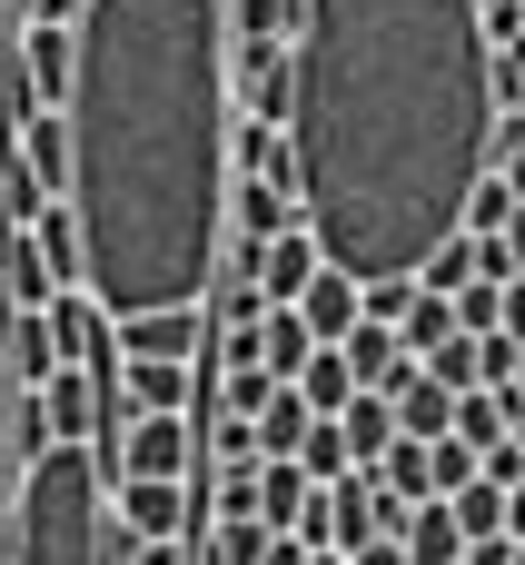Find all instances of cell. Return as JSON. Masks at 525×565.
<instances>
[{"label":"cell","mask_w":525,"mask_h":565,"mask_svg":"<svg viewBox=\"0 0 525 565\" xmlns=\"http://www.w3.org/2000/svg\"><path fill=\"white\" fill-rule=\"evenodd\" d=\"M10 565H109L119 526H109V467L89 447H40L10 487V526H0Z\"/></svg>","instance_id":"cell-3"},{"label":"cell","mask_w":525,"mask_h":565,"mask_svg":"<svg viewBox=\"0 0 525 565\" xmlns=\"http://www.w3.org/2000/svg\"><path fill=\"white\" fill-rule=\"evenodd\" d=\"M10 358H0V526H10V487H20V447H10Z\"/></svg>","instance_id":"cell-35"},{"label":"cell","mask_w":525,"mask_h":565,"mask_svg":"<svg viewBox=\"0 0 525 565\" xmlns=\"http://www.w3.org/2000/svg\"><path fill=\"white\" fill-rule=\"evenodd\" d=\"M298 507H308L298 457H258V526H298Z\"/></svg>","instance_id":"cell-28"},{"label":"cell","mask_w":525,"mask_h":565,"mask_svg":"<svg viewBox=\"0 0 525 565\" xmlns=\"http://www.w3.org/2000/svg\"><path fill=\"white\" fill-rule=\"evenodd\" d=\"M496 238H506V258H516V268H525V199H516V209H506V228H496Z\"/></svg>","instance_id":"cell-41"},{"label":"cell","mask_w":525,"mask_h":565,"mask_svg":"<svg viewBox=\"0 0 525 565\" xmlns=\"http://www.w3.org/2000/svg\"><path fill=\"white\" fill-rule=\"evenodd\" d=\"M288 387H298V397H308L318 417H338V407L357 397V377H347V358H338V348H308V367H298Z\"/></svg>","instance_id":"cell-27"},{"label":"cell","mask_w":525,"mask_h":565,"mask_svg":"<svg viewBox=\"0 0 525 565\" xmlns=\"http://www.w3.org/2000/svg\"><path fill=\"white\" fill-rule=\"evenodd\" d=\"M467 278H476V228H447V238L417 258V288H447V298H457Z\"/></svg>","instance_id":"cell-29"},{"label":"cell","mask_w":525,"mask_h":565,"mask_svg":"<svg viewBox=\"0 0 525 565\" xmlns=\"http://www.w3.org/2000/svg\"><path fill=\"white\" fill-rule=\"evenodd\" d=\"M328 348L347 358V377H357V387H397V377L417 367V358L397 348V328H377V318H357V328H347V338H328Z\"/></svg>","instance_id":"cell-14"},{"label":"cell","mask_w":525,"mask_h":565,"mask_svg":"<svg viewBox=\"0 0 525 565\" xmlns=\"http://www.w3.org/2000/svg\"><path fill=\"white\" fill-rule=\"evenodd\" d=\"M288 189L347 278H417L496 169V50L476 0H298Z\"/></svg>","instance_id":"cell-1"},{"label":"cell","mask_w":525,"mask_h":565,"mask_svg":"<svg viewBox=\"0 0 525 565\" xmlns=\"http://www.w3.org/2000/svg\"><path fill=\"white\" fill-rule=\"evenodd\" d=\"M0 565H10V556H0Z\"/></svg>","instance_id":"cell-47"},{"label":"cell","mask_w":525,"mask_h":565,"mask_svg":"<svg viewBox=\"0 0 525 565\" xmlns=\"http://www.w3.org/2000/svg\"><path fill=\"white\" fill-rule=\"evenodd\" d=\"M50 298H60V278H50L40 238L30 228H0V308H50Z\"/></svg>","instance_id":"cell-15"},{"label":"cell","mask_w":525,"mask_h":565,"mask_svg":"<svg viewBox=\"0 0 525 565\" xmlns=\"http://www.w3.org/2000/svg\"><path fill=\"white\" fill-rule=\"evenodd\" d=\"M496 179H506V189L525 199V139H516V149H496Z\"/></svg>","instance_id":"cell-40"},{"label":"cell","mask_w":525,"mask_h":565,"mask_svg":"<svg viewBox=\"0 0 525 565\" xmlns=\"http://www.w3.org/2000/svg\"><path fill=\"white\" fill-rule=\"evenodd\" d=\"M10 40H20V0H0V60H10Z\"/></svg>","instance_id":"cell-44"},{"label":"cell","mask_w":525,"mask_h":565,"mask_svg":"<svg viewBox=\"0 0 525 565\" xmlns=\"http://www.w3.org/2000/svg\"><path fill=\"white\" fill-rule=\"evenodd\" d=\"M288 30H298V0H228V60L288 50Z\"/></svg>","instance_id":"cell-17"},{"label":"cell","mask_w":525,"mask_h":565,"mask_svg":"<svg viewBox=\"0 0 525 565\" xmlns=\"http://www.w3.org/2000/svg\"><path fill=\"white\" fill-rule=\"evenodd\" d=\"M0 358H10V387H40V377L60 367L50 308H0Z\"/></svg>","instance_id":"cell-12"},{"label":"cell","mask_w":525,"mask_h":565,"mask_svg":"<svg viewBox=\"0 0 525 565\" xmlns=\"http://www.w3.org/2000/svg\"><path fill=\"white\" fill-rule=\"evenodd\" d=\"M347 565H407V546L397 536H367V546H347Z\"/></svg>","instance_id":"cell-39"},{"label":"cell","mask_w":525,"mask_h":565,"mask_svg":"<svg viewBox=\"0 0 525 565\" xmlns=\"http://www.w3.org/2000/svg\"><path fill=\"white\" fill-rule=\"evenodd\" d=\"M119 358H208V308H149V318H119Z\"/></svg>","instance_id":"cell-7"},{"label":"cell","mask_w":525,"mask_h":565,"mask_svg":"<svg viewBox=\"0 0 525 565\" xmlns=\"http://www.w3.org/2000/svg\"><path fill=\"white\" fill-rule=\"evenodd\" d=\"M447 516H457V536H506V487L496 477H467L447 497Z\"/></svg>","instance_id":"cell-30"},{"label":"cell","mask_w":525,"mask_h":565,"mask_svg":"<svg viewBox=\"0 0 525 565\" xmlns=\"http://www.w3.org/2000/svg\"><path fill=\"white\" fill-rule=\"evenodd\" d=\"M79 288L109 318L199 308L228 228V0H79L69 20Z\"/></svg>","instance_id":"cell-2"},{"label":"cell","mask_w":525,"mask_h":565,"mask_svg":"<svg viewBox=\"0 0 525 565\" xmlns=\"http://www.w3.org/2000/svg\"><path fill=\"white\" fill-rule=\"evenodd\" d=\"M20 20H79V0H20Z\"/></svg>","instance_id":"cell-42"},{"label":"cell","mask_w":525,"mask_h":565,"mask_svg":"<svg viewBox=\"0 0 525 565\" xmlns=\"http://www.w3.org/2000/svg\"><path fill=\"white\" fill-rule=\"evenodd\" d=\"M318 258H328V248H318L308 228H278V238H258V298H268V308H288V298L318 278Z\"/></svg>","instance_id":"cell-10"},{"label":"cell","mask_w":525,"mask_h":565,"mask_svg":"<svg viewBox=\"0 0 525 565\" xmlns=\"http://www.w3.org/2000/svg\"><path fill=\"white\" fill-rule=\"evenodd\" d=\"M109 526H119V546L189 536V526H208V497H199V477H109Z\"/></svg>","instance_id":"cell-4"},{"label":"cell","mask_w":525,"mask_h":565,"mask_svg":"<svg viewBox=\"0 0 525 565\" xmlns=\"http://www.w3.org/2000/svg\"><path fill=\"white\" fill-rule=\"evenodd\" d=\"M298 477H308V487H328V477H347V437H338V417H318V427L298 437Z\"/></svg>","instance_id":"cell-32"},{"label":"cell","mask_w":525,"mask_h":565,"mask_svg":"<svg viewBox=\"0 0 525 565\" xmlns=\"http://www.w3.org/2000/svg\"><path fill=\"white\" fill-rule=\"evenodd\" d=\"M30 238H40V258H50V278H60V288H79V209H69V199H50V209L30 218Z\"/></svg>","instance_id":"cell-25"},{"label":"cell","mask_w":525,"mask_h":565,"mask_svg":"<svg viewBox=\"0 0 525 565\" xmlns=\"http://www.w3.org/2000/svg\"><path fill=\"white\" fill-rule=\"evenodd\" d=\"M50 338H60V367H119V318L89 288H60L50 298Z\"/></svg>","instance_id":"cell-6"},{"label":"cell","mask_w":525,"mask_h":565,"mask_svg":"<svg viewBox=\"0 0 525 565\" xmlns=\"http://www.w3.org/2000/svg\"><path fill=\"white\" fill-rule=\"evenodd\" d=\"M50 199H60V189H50V179H40V169H30V159L0 139V228H30Z\"/></svg>","instance_id":"cell-24"},{"label":"cell","mask_w":525,"mask_h":565,"mask_svg":"<svg viewBox=\"0 0 525 565\" xmlns=\"http://www.w3.org/2000/svg\"><path fill=\"white\" fill-rule=\"evenodd\" d=\"M288 308H298V318H308V338L328 348V338H347V328H357V278H347L338 258H318V278H308Z\"/></svg>","instance_id":"cell-11"},{"label":"cell","mask_w":525,"mask_h":565,"mask_svg":"<svg viewBox=\"0 0 525 565\" xmlns=\"http://www.w3.org/2000/svg\"><path fill=\"white\" fill-rule=\"evenodd\" d=\"M10 149H20L50 189H69V119H60V109H30V119L10 129Z\"/></svg>","instance_id":"cell-22"},{"label":"cell","mask_w":525,"mask_h":565,"mask_svg":"<svg viewBox=\"0 0 525 565\" xmlns=\"http://www.w3.org/2000/svg\"><path fill=\"white\" fill-rule=\"evenodd\" d=\"M377 487H387V497H437V477H427V437H387Z\"/></svg>","instance_id":"cell-31"},{"label":"cell","mask_w":525,"mask_h":565,"mask_svg":"<svg viewBox=\"0 0 525 565\" xmlns=\"http://www.w3.org/2000/svg\"><path fill=\"white\" fill-rule=\"evenodd\" d=\"M427 477H437V497H457V487L476 477V447H467L457 427H447V437H427Z\"/></svg>","instance_id":"cell-33"},{"label":"cell","mask_w":525,"mask_h":565,"mask_svg":"<svg viewBox=\"0 0 525 565\" xmlns=\"http://www.w3.org/2000/svg\"><path fill=\"white\" fill-rule=\"evenodd\" d=\"M20 70H30V89L60 109V99H69V70H79V40H69V20H20Z\"/></svg>","instance_id":"cell-8"},{"label":"cell","mask_w":525,"mask_h":565,"mask_svg":"<svg viewBox=\"0 0 525 565\" xmlns=\"http://www.w3.org/2000/svg\"><path fill=\"white\" fill-rule=\"evenodd\" d=\"M437 338H457V298H447V288H407V308H397V348L427 358Z\"/></svg>","instance_id":"cell-23"},{"label":"cell","mask_w":525,"mask_h":565,"mask_svg":"<svg viewBox=\"0 0 525 565\" xmlns=\"http://www.w3.org/2000/svg\"><path fill=\"white\" fill-rule=\"evenodd\" d=\"M338 437H347V467H377V457H387V437H397L387 387H357V397L338 407Z\"/></svg>","instance_id":"cell-19"},{"label":"cell","mask_w":525,"mask_h":565,"mask_svg":"<svg viewBox=\"0 0 525 565\" xmlns=\"http://www.w3.org/2000/svg\"><path fill=\"white\" fill-rule=\"evenodd\" d=\"M109 397H119V367H50L40 377V417L69 447H99L109 437Z\"/></svg>","instance_id":"cell-5"},{"label":"cell","mask_w":525,"mask_h":565,"mask_svg":"<svg viewBox=\"0 0 525 565\" xmlns=\"http://www.w3.org/2000/svg\"><path fill=\"white\" fill-rule=\"evenodd\" d=\"M506 556H516V536H467V556H457V565H506Z\"/></svg>","instance_id":"cell-38"},{"label":"cell","mask_w":525,"mask_h":565,"mask_svg":"<svg viewBox=\"0 0 525 565\" xmlns=\"http://www.w3.org/2000/svg\"><path fill=\"white\" fill-rule=\"evenodd\" d=\"M506 536H516V546H525V477H516V487H506Z\"/></svg>","instance_id":"cell-43"},{"label":"cell","mask_w":525,"mask_h":565,"mask_svg":"<svg viewBox=\"0 0 525 565\" xmlns=\"http://www.w3.org/2000/svg\"><path fill=\"white\" fill-rule=\"evenodd\" d=\"M387 407H397V437H447V427H457V387H437L427 367H407V377L387 387Z\"/></svg>","instance_id":"cell-16"},{"label":"cell","mask_w":525,"mask_h":565,"mask_svg":"<svg viewBox=\"0 0 525 565\" xmlns=\"http://www.w3.org/2000/svg\"><path fill=\"white\" fill-rule=\"evenodd\" d=\"M506 437H516V457H525V407H516V427H506Z\"/></svg>","instance_id":"cell-45"},{"label":"cell","mask_w":525,"mask_h":565,"mask_svg":"<svg viewBox=\"0 0 525 565\" xmlns=\"http://www.w3.org/2000/svg\"><path fill=\"white\" fill-rule=\"evenodd\" d=\"M119 397L189 417V407H199V367H189V358H119Z\"/></svg>","instance_id":"cell-9"},{"label":"cell","mask_w":525,"mask_h":565,"mask_svg":"<svg viewBox=\"0 0 525 565\" xmlns=\"http://www.w3.org/2000/svg\"><path fill=\"white\" fill-rule=\"evenodd\" d=\"M0 139H10V129H0Z\"/></svg>","instance_id":"cell-46"},{"label":"cell","mask_w":525,"mask_h":565,"mask_svg":"<svg viewBox=\"0 0 525 565\" xmlns=\"http://www.w3.org/2000/svg\"><path fill=\"white\" fill-rule=\"evenodd\" d=\"M268 536H278V526H258V516H208V526H199V556L208 565H258Z\"/></svg>","instance_id":"cell-26"},{"label":"cell","mask_w":525,"mask_h":565,"mask_svg":"<svg viewBox=\"0 0 525 565\" xmlns=\"http://www.w3.org/2000/svg\"><path fill=\"white\" fill-rule=\"evenodd\" d=\"M397 546H407V565H457V556H467V536H457L447 497H417V507H407V526H397Z\"/></svg>","instance_id":"cell-20"},{"label":"cell","mask_w":525,"mask_h":565,"mask_svg":"<svg viewBox=\"0 0 525 565\" xmlns=\"http://www.w3.org/2000/svg\"><path fill=\"white\" fill-rule=\"evenodd\" d=\"M228 228H238V238L298 228V189H288V179H228Z\"/></svg>","instance_id":"cell-13"},{"label":"cell","mask_w":525,"mask_h":565,"mask_svg":"<svg viewBox=\"0 0 525 565\" xmlns=\"http://www.w3.org/2000/svg\"><path fill=\"white\" fill-rule=\"evenodd\" d=\"M308 427H318V407H308L298 387H268V407L248 417V447H258V457H298Z\"/></svg>","instance_id":"cell-21"},{"label":"cell","mask_w":525,"mask_h":565,"mask_svg":"<svg viewBox=\"0 0 525 565\" xmlns=\"http://www.w3.org/2000/svg\"><path fill=\"white\" fill-rule=\"evenodd\" d=\"M308 348H318V338H308V318H298V308H258V338H248V358H258L278 387L308 367Z\"/></svg>","instance_id":"cell-18"},{"label":"cell","mask_w":525,"mask_h":565,"mask_svg":"<svg viewBox=\"0 0 525 565\" xmlns=\"http://www.w3.org/2000/svg\"><path fill=\"white\" fill-rule=\"evenodd\" d=\"M109 565H189V536H139V546H119Z\"/></svg>","instance_id":"cell-36"},{"label":"cell","mask_w":525,"mask_h":565,"mask_svg":"<svg viewBox=\"0 0 525 565\" xmlns=\"http://www.w3.org/2000/svg\"><path fill=\"white\" fill-rule=\"evenodd\" d=\"M496 328H506V338H525V278H506V288H496Z\"/></svg>","instance_id":"cell-37"},{"label":"cell","mask_w":525,"mask_h":565,"mask_svg":"<svg viewBox=\"0 0 525 565\" xmlns=\"http://www.w3.org/2000/svg\"><path fill=\"white\" fill-rule=\"evenodd\" d=\"M506 209H516V189L486 169V179H476V199H467V228H476V238H496V228H506Z\"/></svg>","instance_id":"cell-34"}]
</instances>
